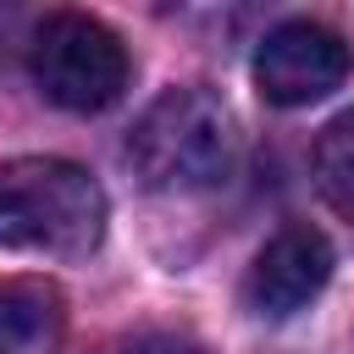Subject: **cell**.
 <instances>
[{
	"instance_id": "cell-1",
	"label": "cell",
	"mask_w": 354,
	"mask_h": 354,
	"mask_svg": "<svg viewBox=\"0 0 354 354\" xmlns=\"http://www.w3.org/2000/svg\"><path fill=\"white\" fill-rule=\"evenodd\" d=\"M105 232V188L61 155H22L0 166V249L88 254Z\"/></svg>"
},
{
	"instance_id": "cell-2",
	"label": "cell",
	"mask_w": 354,
	"mask_h": 354,
	"mask_svg": "<svg viewBox=\"0 0 354 354\" xmlns=\"http://www.w3.org/2000/svg\"><path fill=\"white\" fill-rule=\"evenodd\" d=\"M232 111L205 88H166L127 133V166L155 194H199L232 171Z\"/></svg>"
},
{
	"instance_id": "cell-3",
	"label": "cell",
	"mask_w": 354,
	"mask_h": 354,
	"mask_svg": "<svg viewBox=\"0 0 354 354\" xmlns=\"http://www.w3.org/2000/svg\"><path fill=\"white\" fill-rule=\"evenodd\" d=\"M28 66H33V83L44 88V100L61 111H77V116L116 105L127 88L122 39L100 17H83V11H50L28 39Z\"/></svg>"
},
{
	"instance_id": "cell-4",
	"label": "cell",
	"mask_w": 354,
	"mask_h": 354,
	"mask_svg": "<svg viewBox=\"0 0 354 354\" xmlns=\"http://www.w3.org/2000/svg\"><path fill=\"white\" fill-rule=\"evenodd\" d=\"M348 66H354V50L343 44V33H332L326 22L293 17V22H277L260 39V50H254V88L271 105H315L332 88H343Z\"/></svg>"
},
{
	"instance_id": "cell-5",
	"label": "cell",
	"mask_w": 354,
	"mask_h": 354,
	"mask_svg": "<svg viewBox=\"0 0 354 354\" xmlns=\"http://www.w3.org/2000/svg\"><path fill=\"white\" fill-rule=\"evenodd\" d=\"M332 277V243L315 227H282L249 266L243 277V304L260 321H288L299 315Z\"/></svg>"
},
{
	"instance_id": "cell-6",
	"label": "cell",
	"mask_w": 354,
	"mask_h": 354,
	"mask_svg": "<svg viewBox=\"0 0 354 354\" xmlns=\"http://www.w3.org/2000/svg\"><path fill=\"white\" fill-rule=\"evenodd\" d=\"M61 310L55 293L39 282H6L0 288V354H28L55 332Z\"/></svg>"
},
{
	"instance_id": "cell-7",
	"label": "cell",
	"mask_w": 354,
	"mask_h": 354,
	"mask_svg": "<svg viewBox=\"0 0 354 354\" xmlns=\"http://www.w3.org/2000/svg\"><path fill=\"white\" fill-rule=\"evenodd\" d=\"M315 183H321L326 205L354 221V111L326 122V133L315 138Z\"/></svg>"
},
{
	"instance_id": "cell-8",
	"label": "cell",
	"mask_w": 354,
	"mask_h": 354,
	"mask_svg": "<svg viewBox=\"0 0 354 354\" xmlns=\"http://www.w3.org/2000/svg\"><path fill=\"white\" fill-rule=\"evenodd\" d=\"M111 354H199V343H188V337H177V332H144V337L116 343Z\"/></svg>"
}]
</instances>
